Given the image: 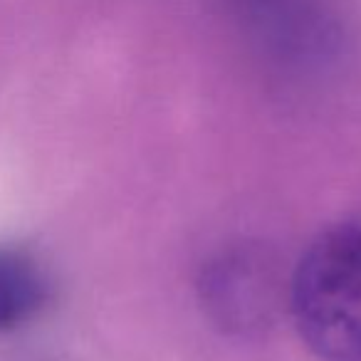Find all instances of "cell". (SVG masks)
Returning a JSON list of instances; mask_svg holds the SVG:
<instances>
[{
    "instance_id": "cell-1",
    "label": "cell",
    "mask_w": 361,
    "mask_h": 361,
    "mask_svg": "<svg viewBox=\"0 0 361 361\" xmlns=\"http://www.w3.org/2000/svg\"><path fill=\"white\" fill-rule=\"evenodd\" d=\"M290 305L307 349L322 361H361V213L341 218L302 252Z\"/></svg>"
},
{
    "instance_id": "cell-2",
    "label": "cell",
    "mask_w": 361,
    "mask_h": 361,
    "mask_svg": "<svg viewBox=\"0 0 361 361\" xmlns=\"http://www.w3.org/2000/svg\"><path fill=\"white\" fill-rule=\"evenodd\" d=\"M50 277L32 252L0 245V334L25 326L50 302Z\"/></svg>"
}]
</instances>
